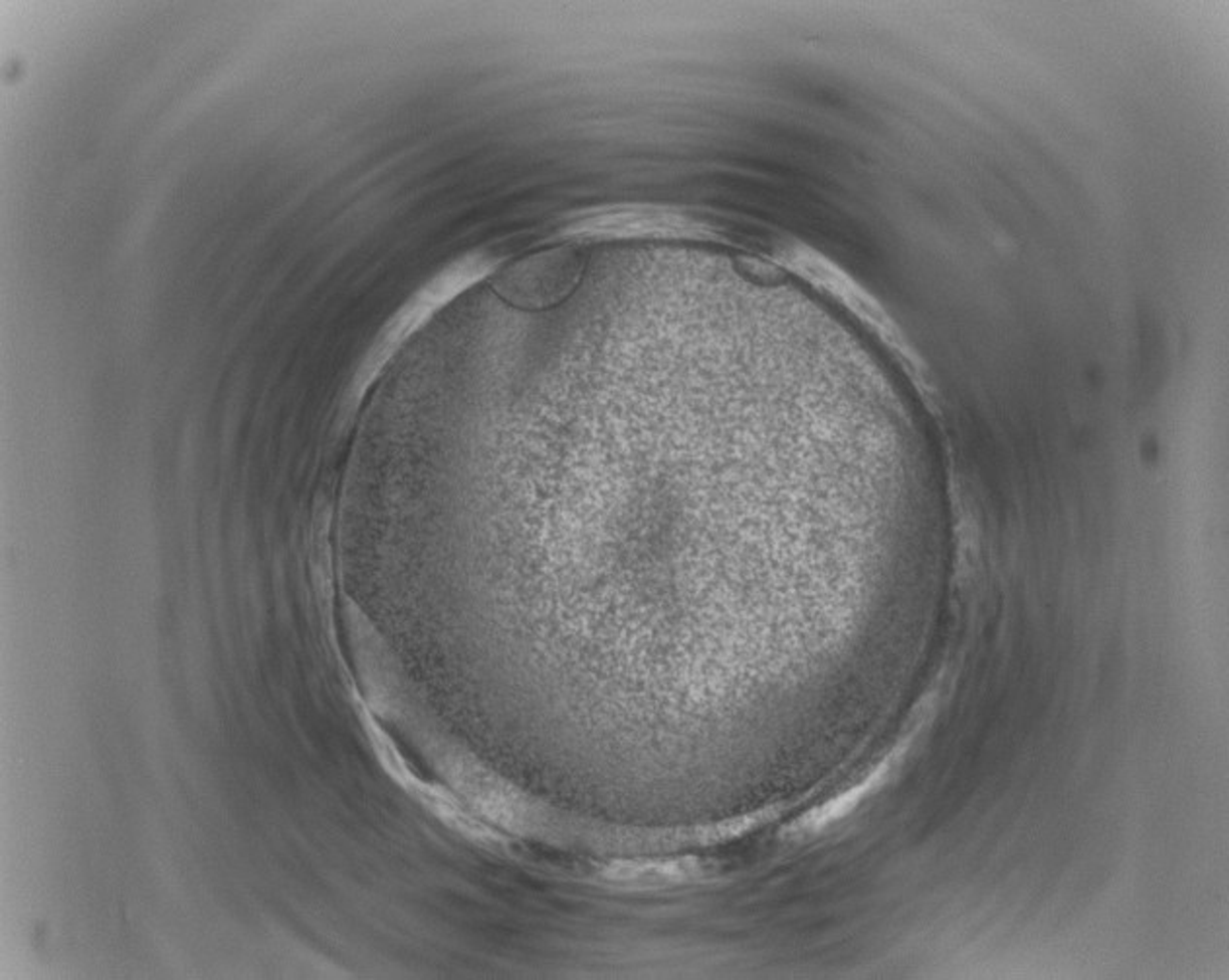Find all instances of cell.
Wrapping results in <instances>:
<instances>
[{
    "label": "cell",
    "instance_id": "cell-1",
    "mask_svg": "<svg viewBox=\"0 0 1229 980\" xmlns=\"http://www.w3.org/2000/svg\"><path fill=\"white\" fill-rule=\"evenodd\" d=\"M882 772H884V768H880V770H878L874 776H870L864 784H858L856 788H852V790L847 792V794L839 796L837 800H833V802L825 804L823 808H819V810L815 811V813H811V815L807 817V827H809V829H821V827L829 825L831 821L841 819L845 813L852 810V808H854V806H856V804H858V802H860V800H862V798L870 792L872 784L878 780V776H880Z\"/></svg>",
    "mask_w": 1229,
    "mask_h": 980
}]
</instances>
